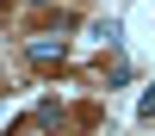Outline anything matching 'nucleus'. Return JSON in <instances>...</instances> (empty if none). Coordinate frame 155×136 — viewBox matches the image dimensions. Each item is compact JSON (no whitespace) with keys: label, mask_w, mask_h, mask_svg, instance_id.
I'll return each instance as SVG.
<instances>
[{"label":"nucleus","mask_w":155,"mask_h":136,"mask_svg":"<svg viewBox=\"0 0 155 136\" xmlns=\"http://www.w3.org/2000/svg\"><path fill=\"white\" fill-rule=\"evenodd\" d=\"M31 62H37V68H56V62H62V37H31Z\"/></svg>","instance_id":"nucleus-1"}]
</instances>
